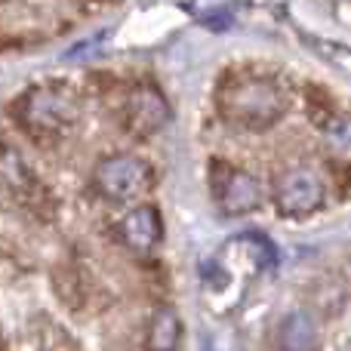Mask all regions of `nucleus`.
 <instances>
[{
  "label": "nucleus",
  "mask_w": 351,
  "mask_h": 351,
  "mask_svg": "<svg viewBox=\"0 0 351 351\" xmlns=\"http://www.w3.org/2000/svg\"><path fill=\"white\" fill-rule=\"evenodd\" d=\"M93 185L108 200H133L139 194L152 191L154 173L145 160L130 158V154H114V158H105L96 164Z\"/></svg>",
  "instance_id": "nucleus-3"
},
{
  "label": "nucleus",
  "mask_w": 351,
  "mask_h": 351,
  "mask_svg": "<svg viewBox=\"0 0 351 351\" xmlns=\"http://www.w3.org/2000/svg\"><path fill=\"white\" fill-rule=\"evenodd\" d=\"M274 204L284 216H308L324 204V182L311 170H290L274 185Z\"/></svg>",
  "instance_id": "nucleus-5"
},
{
  "label": "nucleus",
  "mask_w": 351,
  "mask_h": 351,
  "mask_svg": "<svg viewBox=\"0 0 351 351\" xmlns=\"http://www.w3.org/2000/svg\"><path fill=\"white\" fill-rule=\"evenodd\" d=\"M170 121V105L152 86H139L127 96L123 102V127L130 130L139 139H148V136L160 133Z\"/></svg>",
  "instance_id": "nucleus-6"
},
{
  "label": "nucleus",
  "mask_w": 351,
  "mask_h": 351,
  "mask_svg": "<svg viewBox=\"0 0 351 351\" xmlns=\"http://www.w3.org/2000/svg\"><path fill=\"white\" fill-rule=\"evenodd\" d=\"M117 234H121L123 247H130L133 253H152L164 241V222L154 206H136L121 219Z\"/></svg>",
  "instance_id": "nucleus-7"
},
{
  "label": "nucleus",
  "mask_w": 351,
  "mask_h": 351,
  "mask_svg": "<svg viewBox=\"0 0 351 351\" xmlns=\"http://www.w3.org/2000/svg\"><path fill=\"white\" fill-rule=\"evenodd\" d=\"M210 185H213V197H216L219 210L225 216H243V213H253L265 204L262 182L253 173L228 167L225 160H213Z\"/></svg>",
  "instance_id": "nucleus-4"
},
{
  "label": "nucleus",
  "mask_w": 351,
  "mask_h": 351,
  "mask_svg": "<svg viewBox=\"0 0 351 351\" xmlns=\"http://www.w3.org/2000/svg\"><path fill=\"white\" fill-rule=\"evenodd\" d=\"M280 351H315L317 348V324L308 311H293L278 327Z\"/></svg>",
  "instance_id": "nucleus-9"
},
{
  "label": "nucleus",
  "mask_w": 351,
  "mask_h": 351,
  "mask_svg": "<svg viewBox=\"0 0 351 351\" xmlns=\"http://www.w3.org/2000/svg\"><path fill=\"white\" fill-rule=\"evenodd\" d=\"M0 188L10 191L12 197L22 200V204H28L31 197L40 194L34 176H31V170L25 167L22 154H19L16 148H10V145H0Z\"/></svg>",
  "instance_id": "nucleus-8"
},
{
  "label": "nucleus",
  "mask_w": 351,
  "mask_h": 351,
  "mask_svg": "<svg viewBox=\"0 0 351 351\" xmlns=\"http://www.w3.org/2000/svg\"><path fill=\"white\" fill-rule=\"evenodd\" d=\"M16 117L34 139H62L77 123V99L65 86H34L19 99Z\"/></svg>",
  "instance_id": "nucleus-2"
},
{
  "label": "nucleus",
  "mask_w": 351,
  "mask_h": 351,
  "mask_svg": "<svg viewBox=\"0 0 351 351\" xmlns=\"http://www.w3.org/2000/svg\"><path fill=\"white\" fill-rule=\"evenodd\" d=\"M324 154L333 167H351V117L333 114L321 123Z\"/></svg>",
  "instance_id": "nucleus-10"
},
{
  "label": "nucleus",
  "mask_w": 351,
  "mask_h": 351,
  "mask_svg": "<svg viewBox=\"0 0 351 351\" xmlns=\"http://www.w3.org/2000/svg\"><path fill=\"white\" fill-rule=\"evenodd\" d=\"M179 336H182V324L179 315L173 308H160L158 315L148 324V336H145V348L148 351H176L179 348Z\"/></svg>",
  "instance_id": "nucleus-11"
},
{
  "label": "nucleus",
  "mask_w": 351,
  "mask_h": 351,
  "mask_svg": "<svg viewBox=\"0 0 351 351\" xmlns=\"http://www.w3.org/2000/svg\"><path fill=\"white\" fill-rule=\"evenodd\" d=\"M219 114L225 123L247 133H262L274 127L290 108L287 90L262 74H237L219 86Z\"/></svg>",
  "instance_id": "nucleus-1"
}]
</instances>
